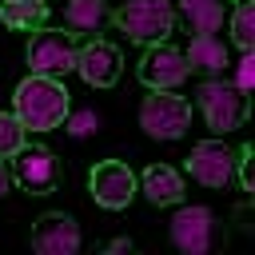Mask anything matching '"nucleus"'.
<instances>
[{"mask_svg":"<svg viewBox=\"0 0 255 255\" xmlns=\"http://www.w3.org/2000/svg\"><path fill=\"white\" fill-rule=\"evenodd\" d=\"M12 108H16V120L28 128V131H52L68 120L72 112V100H68V88L56 80V76H28L16 96H12Z\"/></svg>","mask_w":255,"mask_h":255,"instance_id":"f257e3e1","label":"nucleus"},{"mask_svg":"<svg viewBox=\"0 0 255 255\" xmlns=\"http://www.w3.org/2000/svg\"><path fill=\"white\" fill-rule=\"evenodd\" d=\"M112 20L135 44H163L175 28V8L171 0H124L112 12Z\"/></svg>","mask_w":255,"mask_h":255,"instance_id":"f03ea898","label":"nucleus"},{"mask_svg":"<svg viewBox=\"0 0 255 255\" xmlns=\"http://www.w3.org/2000/svg\"><path fill=\"white\" fill-rule=\"evenodd\" d=\"M195 104H199V112H203V120H207V128L215 135H227L247 120V96L223 76L203 80L195 88Z\"/></svg>","mask_w":255,"mask_h":255,"instance_id":"7ed1b4c3","label":"nucleus"},{"mask_svg":"<svg viewBox=\"0 0 255 255\" xmlns=\"http://www.w3.org/2000/svg\"><path fill=\"white\" fill-rule=\"evenodd\" d=\"M139 128L151 139H179L191 128V104L175 92H151L139 104Z\"/></svg>","mask_w":255,"mask_h":255,"instance_id":"20e7f679","label":"nucleus"},{"mask_svg":"<svg viewBox=\"0 0 255 255\" xmlns=\"http://www.w3.org/2000/svg\"><path fill=\"white\" fill-rule=\"evenodd\" d=\"M28 68L36 76H68L76 68V40L64 28H40L28 44Z\"/></svg>","mask_w":255,"mask_h":255,"instance_id":"39448f33","label":"nucleus"},{"mask_svg":"<svg viewBox=\"0 0 255 255\" xmlns=\"http://www.w3.org/2000/svg\"><path fill=\"white\" fill-rule=\"evenodd\" d=\"M88 187H92V199H96L100 207L120 211V207H128L131 195H135V175H131V167H128L124 159H104V163L92 167Z\"/></svg>","mask_w":255,"mask_h":255,"instance_id":"423d86ee","label":"nucleus"},{"mask_svg":"<svg viewBox=\"0 0 255 255\" xmlns=\"http://www.w3.org/2000/svg\"><path fill=\"white\" fill-rule=\"evenodd\" d=\"M187 171H191L195 183L219 191V187H227L231 175H235V151H231L223 139H203V143L191 147V155H187Z\"/></svg>","mask_w":255,"mask_h":255,"instance_id":"0eeeda50","label":"nucleus"},{"mask_svg":"<svg viewBox=\"0 0 255 255\" xmlns=\"http://www.w3.org/2000/svg\"><path fill=\"white\" fill-rule=\"evenodd\" d=\"M139 80L151 92H175L187 80V60L179 48L171 44H147L143 60H139Z\"/></svg>","mask_w":255,"mask_h":255,"instance_id":"6e6552de","label":"nucleus"},{"mask_svg":"<svg viewBox=\"0 0 255 255\" xmlns=\"http://www.w3.org/2000/svg\"><path fill=\"white\" fill-rule=\"evenodd\" d=\"M12 179L32 195H48L60 183V163L48 147H20L12 159Z\"/></svg>","mask_w":255,"mask_h":255,"instance_id":"1a4fd4ad","label":"nucleus"},{"mask_svg":"<svg viewBox=\"0 0 255 255\" xmlns=\"http://www.w3.org/2000/svg\"><path fill=\"white\" fill-rule=\"evenodd\" d=\"M76 72L92 88H112L120 80V72H124V56L108 40H88L84 48H76Z\"/></svg>","mask_w":255,"mask_h":255,"instance_id":"9d476101","label":"nucleus"},{"mask_svg":"<svg viewBox=\"0 0 255 255\" xmlns=\"http://www.w3.org/2000/svg\"><path fill=\"white\" fill-rule=\"evenodd\" d=\"M171 243H175L179 251H191V255L207 251V247L215 243V215H211L203 203L179 207L175 219H171Z\"/></svg>","mask_w":255,"mask_h":255,"instance_id":"9b49d317","label":"nucleus"},{"mask_svg":"<svg viewBox=\"0 0 255 255\" xmlns=\"http://www.w3.org/2000/svg\"><path fill=\"white\" fill-rule=\"evenodd\" d=\"M32 247L40 255H72L80 251V223L64 211H48L32 227Z\"/></svg>","mask_w":255,"mask_h":255,"instance_id":"f8f14e48","label":"nucleus"},{"mask_svg":"<svg viewBox=\"0 0 255 255\" xmlns=\"http://www.w3.org/2000/svg\"><path fill=\"white\" fill-rule=\"evenodd\" d=\"M183 60H187V72H199L207 80L211 76H223V68H227V44H219L215 36H195L187 44Z\"/></svg>","mask_w":255,"mask_h":255,"instance_id":"ddd939ff","label":"nucleus"},{"mask_svg":"<svg viewBox=\"0 0 255 255\" xmlns=\"http://www.w3.org/2000/svg\"><path fill=\"white\" fill-rule=\"evenodd\" d=\"M139 183H143V195H147L155 207H167V203H179V199H183V179H179V171L167 167V163H151Z\"/></svg>","mask_w":255,"mask_h":255,"instance_id":"4468645a","label":"nucleus"},{"mask_svg":"<svg viewBox=\"0 0 255 255\" xmlns=\"http://www.w3.org/2000/svg\"><path fill=\"white\" fill-rule=\"evenodd\" d=\"M223 16H227L223 0H179V20L195 36H215L223 28Z\"/></svg>","mask_w":255,"mask_h":255,"instance_id":"2eb2a0df","label":"nucleus"},{"mask_svg":"<svg viewBox=\"0 0 255 255\" xmlns=\"http://www.w3.org/2000/svg\"><path fill=\"white\" fill-rule=\"evenodd\" d=\"M44 20H48L44 0H4L0 4V24L12 32H40Z\"/></svg>","mask_w":255,"mask_h":255,"instance_id":"dca6fc26","label":"nucleus"},{"mask_svg":"<svg viewBox=\"0 0 255 255\" xmlns=\"http://www.w3.org/2000/svg\"><path fill=\"white\" fill-rule=\"evenodd\" d=\"M108 20H112V12L104 0H68V8H64V24L72 32H100Z\"/></svg>","mask_w":255,"mask_h":255,"instance_id":"f3484780","label":"nucleus"},{"mask_svg":"<svg viewBox=\"0 0 255 255\" xmlns=\"http://www.w3.org/2000/svg\"><path fill=\"white\" fill-rule=\"evenodd\" d=\"M231 44L239 52H251L255 48V4L251 0H239L235 12H231Z\"/></svg>","mask_w":255,"mask_h":255,"instance_id":"a211bd4d","label":"nucleus"},{"mask_svg":"<svg viewBox=\"0 0 255 255\" xmlns=\"http://www.w3.org/2000/svg\"><path fill=\"white\" fill-rule=\"evenodd\" d=\"M24 124L16 120V112H0V159H8V155H16L20 147H24Z\"/></svg>","mask_w":255,"mask_h":255,"instance_id":"6ab92c4d","label":"nucleus"},{"mask_svg":"<svg viewBox=\"0 0 255 255\" xmlns=\"http://www.w3.org/2000/svg\"><path fill=\"white\" fill-rule=\"evenodd\" d=\"M64 128H68V135L84 139V135H96V131H100V116H96L92 108H80V112H68Z\"/></svg>","mask_w":255,"mask_h":255,"instance_id":"aec40b11","label":"nucleus"},{"mask_svg":"<svg viewBox=\"0 0 255 255\" xmlns=\"http://www.w3.org/2000/svg\"><path fill=\"white\" fill-rule=\"evenodd\" d=\"M251 80H255V56L243 52V60H239V76H235V88L247 96V92H251Z\"/></svg>","mask_w":255,"mask_h":255,"instance_id":"412c9836","label":"nucleus"},{"mask_svg":"<svg viewBox=\"0 0 255 255\" xmlns=\"http://www.w3.org/2000/svg\"><path fill=\"white\" fill-rule=\"evenodd\" d=\"M247 159H251V147H239V151H235V167H239V183H243V191H255V179H251V167H247Z\"/></svg>","mask_w":255,"mask_h":255,"instance_id":"4be33fe9","label":"nucleus"},{"mask_svg":"<svg viewBox=\"0 0 255 255\" xmlns=\"http://www.w3.org/2000/svg\"><path fill=\"white\" fill-rule=\"evenodd\" d=\"M8 187H12V167H4V163H0V199L8 195Z\"/></svg>","mask_w":255,"mask_h":255,"instance_id":"5701e85b","label":"nucleus"},{"mask_svg":"<svg viewBox=\"0 0 255 255\" xmlns=\"http://www.w3.org/2000/svg\"><path fill=\"white\" fill-rule=\"evenodd\" d=\"M104 251H112V255H120V251H131V239H112Z\"/></svg>","mask_w":255,"mask_h":255,"instance_id":"b1692460","label":"nucleus"}]
</instances>
